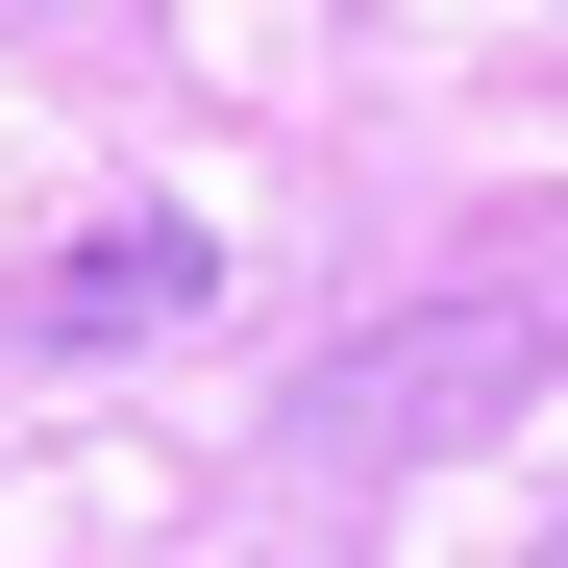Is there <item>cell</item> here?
Here are the masks:
<instances>
[{
    "mask_svg": "<svg viewBox=\"0 0 568 568\" xmlns=\"http://www.w3.org/2000/svg\"><path fill=\"white\" fill-rule=\"evenodd\" d=\"M199 297H223V247H199V223H74V247L26 272V322H50V346H149V322H199Z\"/></svg>",
    "mask_w": 568,
    "mask_h": 568,
    "instance_id": "cell-1",
    "label": "cell"
},
{
    "mask_svg": "<svg viewBox=\"0 0 568 568\" xmlns=\"http://www.w3.org/2000/svg\"><path fill=\"white\" fill-rule=\"evenodd\" d=\"M544 568H568V544H544Z\"/></svg>",
    "mask_w": 568,
    "mask_h": 568,
    "instance_id": "cell-2",
    "label": "cell"
}]
</instances>
